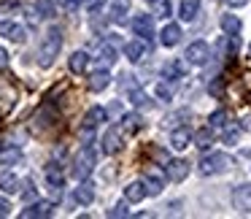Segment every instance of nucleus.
Segmentation results:
<instances>
[{
    "label": "nucleus",
    "mask_w": 251,
    "mask_h": 219,
    "mask_svg": "<svg viewBox=\"0 0 251 219\" xmlns=\"http://www.w3.org/2000/svg\"><path fill=\"white\" fill-rule=\"evenodd\" d=\"M146 195H149V192H146V184H143V181H130V184L125 187L127 203H141Z\"/></svg>",
    "instance_id": "18"
},
{
    "label": "nucleus",
    "mask_w": 251,
    "mask_h": 219,
    "mask_svg": "<svg viewBox=\"0 0 251 219\" xmlns=\"http://www.w3.org/2000/svg\"><path fill=\"white\" fill-rule=\"evenodd\" d=\"M22 197H25V200H33V197H35V187H33V181H25Z\"/></svg>",
    "instance_id": "37"
},
{
    "label": "nucleus",
    "mask_w": 251,
    "mask_h": 219,
    "mask_svg": "<svg viewBox=\"0 0 251 219\" xmlns=\"http://www.w3.org/2000/svg\"><path fill=\"white\" fill-rule=\"evenodd\" d=\"M224 119H227V111L219 109V111H213V114L208 116V125H211V127H222V125H224Z\"/></svg>",
    "instance_id": "34"
},
{
    "label": "nucleus",
    "mask_w": 251,
    "mask_h": 219,
    "mask_svg": "<svg viewBox=\"0 0 251 219\" xmlns=\"http://www.w3.org/2000/svg\"><path fill=\"white\" fill-rule=\"evenodd\" d=\"M232 168V157L224 152H213V154H205L200 160V173L202 176H216V173H227Z\"/></svg>",
    "instance_id": "3"
},
{
    "label": "nucleus",
    "mask_w": 251,
    "mask_h": 219,
    "mask_svg": "<svg viewBox=\"0 0 251 219\" xmlns=\"http://www.w3.org/2000/svg\"><path fill=\"white\" fill-rule=\"evenodd\" d=\"M197 14H200V0H181V14L178 17L184 19V22L197 19Z\"/></svg>",
    "instance_id": "24"
},
{
    "label": "nucleus",
    "mask_w": 251,
    "mask_h": 219,
    "mask_svg": "<svg viewBox=\"0 0 251 219\" xmlns=\"http://www.w3.org/2000/svg\"><path fill=\"white\" fill-rule=\"evenodd\" d=\"M22 163V149L11 146V149H0V165H17Z\"/></svg>",
    "instance_id": "27"
},
{
    "label": "nucleus",
    "mask_w": 251,
    "mask_h": 219,
    "mask_svg": "<svg viewBox=\"0 0 251 219\" xmlns=\"http://www.w3.org/2000/svg\"><path fill=\"white\" fill-rule=\"evenodd\" d=\"M146 55H149V44L143 38H135V41H130V44L125 46V57L130 62H141Z\"/></svg>",
    "instance_id": "11"
},
{
    "label": "nucleus",
    "mask_w": 251,
    "mask_h": 219,
    "mask_svg": "<svg viewBox=\"0 0 251 219\" xmlns=\"http://www.w3.org/2000/svg\"><path fill=\"white\" fill-rule=\"evenodd\" d=\"M189 163L186 160H168L165 163V176H168L170 181H184L186 176H189Z\"/></svg>",
    "instance_id": "7"
},
{
    "label": "nucleus",
    "mask_w": 251,
    "mask_h": 219,
    "mask_svg": "<svg viewBox=\"0 0 251 219\" xmlns=\"http://www.w3.org/2000/svg\"><path fill=\"white\" fill-rule=\"evenodd\" d=\"M108 217H127V203H119L108 211Z\"/></svg>",
    "instance_id": "38"
},
{
    "label": "nucleus",
    "mask_w": 251,
    "mask_h": 219,
    "mask_svg": "<svg viewBox=\"0 0 251 219\" xmlns=\"http://www.w3.org/2000/svg\"><path fill=\"white\" fill-rule=\"evenodd\" d=\"M51 214H54V203L51 200H35L22 211V219H33V217L41 219V217H51Z\"/></svg>",
    "instance_id": "8"
},
{
    "label": "nucleus",
    "mask_w": 251,
    "mask_h": 219,
    "mask_svg": "<svg viewBox=\"0 0 251 219\" xmlns=\"http://www.w3.org/2000/svg\"><path fill=\"white\" fill-rule=\"evenodd\" d=\"M95 163H98V154H95V146H92V141H89V143H84L81 152H78L76 160H73V168H71L73 179L84 181L95 170Z\"/></svg>",
    "instance_id": "2"
},
{
    "label": "nucleus",
    "mask_w": 251,
    "mask_h": 219,
    "mask_svg": "<svg viewBox=\"0 0 251 219\" xmlns=\"http://www.w3.org/2000/svg\"><path fill=\"white\" fill-rule=\"evenodd\" d=\"M119 149H122V133L116 130V127H111V130L103 136V152L105 154H116Z\"/></svg>",
    "instance_id": "16"
},
{
    "label": "nucleus",
    "mask_w": 251,
    "mask_h": 219,
    "mask_svg": "<svg viewBox=\"0 0 251 219\" xmlns=\"http://www.w3.org/2000/svg\"><path fill=\"white\" fill-rule=\"evenodd\" d=\"M0 35L14 41V44H22V41L27 38V30H25L22 25L11 22V19H0Z\"/></svg>",
    "instance_id": "6"
},
{
    "label": "nucleus",
    "mask_w": 251,
    "mask_h": 219,
    "mask_svg": "<svg viewBox=\"0 0 251 219\" xmlns=\"http://www.w3.org/2000/svg\"><path fill=\"white\" fill-rule=\"evenodd\" d=\"M249 52H251V46H249Z\"/></svg>",
    "instance_id": "44"
},
{
    "label": "nucleus",
    "mask_w": 251,
    "mask_h": 219,
    "mask_svg": "<svg viewBox=\"0 0 251 219\" xmlns=\"http://www.w3.org/2000/svg\"><path fill=\"white\" fill-rule=\"evenodd\" d=\"M11 214V203L8 200H0V217H8Z\"/></svg>",
    "instance_id": "41"
},
{
    "label": "nucleus",
    "mask_w": 251,
    "mask_h": 219,
    "mask_svg": "<svg viewBox=\"0 0 251 219\" xmlns=\"http://www.w3.org/2000/svg\"><path fill=\"white\" fill-rule=\"evenodd\" d=\"M157 98L168 103V100L173 98V89H170V87H168V84H165V82H159V84H157Z\"/></svg>",
    "instance_id": "35"
},
{
    "label": "nucleus",
    "mask_w": 251,
    "mask_h": 219,
    "mask_svg": "<svg viewBox=\"0 0 251 219\" xmlns=\"http://www.w3.org/2000/svg\"><path fill=\"white\" fill-rule=\"evenodd\" d=\"M232 203L238 211H251V184H238L232 190Z\"/></svg>",
    "instance_id": "10"
},
{
    "label": "nucleus",
    "mask_w": 251,
    "mask_h": 219,
    "mask_svg": "<svg viewBox=\"0 0 251 219\" xmlns=\"http://www.w3.org/2000/svg\"><path fill=\"white\" fill-rule=\"evenodd\" d=\"M127 98H130V103L135 106V109H143V111H151V109H154V100L149 98V95L143 92V89H138V87H132Z\"/></svg>",
    "instance_id": "17"
},
{
    "label": "nucleus",
    "mask_w": 251,
    "mask_h": 219,
    "mask_svg": "<svg viewBox=\"0 0 251 219\" xmlns=\"http://www.w3.org/2000/svg\"><path fill=\"white\" fill-rule=\"evenodd\" d=\"M143 184H146L149 195H159L162 187H165V176L159 173L157 168H146V173H143Z\"/></svg>",
    "instance_id": "9"
},
{
    "label": "nucleus",
    "mask_w": 251,
    "mask_h": 219,
    "mask_svg": "<svg viewBox=\"0 0 251 219\" xmlns=\"http://www.w3.org/2000/svg\"><path fill=\"white\" fill-rule=\"evenodd\" d=\"M184 62H178V60H170V62H165L162 65V76L165 79H170V82H176V79H184Z\"/></svg>",
    "instance_id": "25"
},
{
    "label": "nucleus",
    "mask_w": 251,
    "mask_h": 219,
    "mask_svg": "<svg viewBox=\"0 0 251 219\" xmlns=\"http://www.w3.org/2000/svg\"><path fill=\"white\" fill-rule=\"evenodd\" d=\"M60 49H62V30L49 27L44 35V41H41V49H38V65L49 68L51 62H54V57L60 55Z\"/></svg>",
    "instance_id": "1"
},
{
    "label": "nucleus",
    "mask_w": 251,
    "mask_h": 219,
    "mask_svg": "<svg viewBox=\"0 0 251 219\" xmlns=\"http://www.w3.org/2000/svg\"><path fill=\"white\" fill-rule=\"evenodd\" d=\"M33 11H38V17H44V19H51L57 14V8H54V3H51V0H35Z\"/></svg>",
    "instance_id": "29"
},
{
    "label": "nucleus",
    "mask_w": 251,
    "mask_h": 219,
    "mask_svg": "<svg viewBox=\"0 0 251 219\" xmlns=\"http://www.w3.org/2000/svg\"><path fill=\"white\" fill-rule=\"evenodd\" d=\"M235 49H238V35H222L219 38V55L222 57L235 55Z\"/></svg>",
    "instance_id": "26"
},
{
    "label": "nucleus",
    "mask_w": 251,
    "mask_h": 219,
    "mask_svg": "<svg viewBox=\"0 0 251 219\" xmlns=\"http://www.w3.org/2000/svg\"><path fill=\"white\" fill-rule=\"evenodd\" d=\"M189 143H192V130L186 125L176 127V130L170 133V146H173V149H186Z\"/></svg>",
    "instance_id": "15"
},
{
    "label": "nucleus",
    "mask_w": 251,
    "mask_h": 219,
    "mask_svg": "<svg viewBox=\"0 0 251 219\" xmlns=\"http://www.w3.org/2000/svg\"><path fill=\"white\" fill-rule=\"evenodd\" d=\"M186 62H192V65H205L208 60H211V49H208L205 41H195V44L186 46Z\"/></svg>",
    "instance_id": "4"
},
{
    "label": "nucleus",
    "mask_w": 251,
    "mask_h": 219,
    "mask_svg": "<svg viewBox=\"0 0 251 219\" xmlns=\"http://www.w3.org/2000/svg\"><path fill=\"white\" fill-rule=\"evenodd\" d=\"M132 33L143 41L151 38L154 35V14H138V17L132 19Z\"/></svg>",
    "instance_id": "5"
},
{
    "label": "nucleus",
    "mask_w": 251,
    "mask_h": 219,
    "mask_svg": "<svg viewBox=\"0 0 251 219\" xmlns=\"http://www.w3.org/2000/svg\"><path fill=\"white\" fill-rule=\"evenodd\" d=\"M224 141H227V143H238L240 141V125L224 127Z\"/></svg>",
    "instance_id": "33"
},
{
    "label": "nucleus",
    "mask_w": 251,
    "mask_h": 219,
    "mask_svg": "<svg viewBox=\"0 0 251 219\" xmlns=\"http://www.w3.org/2000/svg\"><path fill=\"white\" fill-rule=\"evenodd\" d=\"M105 119H108V111L100 109V106H92V109L87 111V116H84V130H95V127L103 125Z\"/></svg>",
    "instance_id": "13"
},
{
    "label": "nucleus",
    "mask_w": 251,
    "mask_h": 219,
    "mask_svg": "<svg viewBox=\"0 0 251 219\" xmlns=\"http://www.w3.org/2000/svg\"><path fill=\"white\" fill-rule=\"evenodd\" d=\"M98 62H100L103 68H108V65H114V62H116V46L111 44V41H108V44H100V49H98Z\"/></svg>",
    "instance_id": "22"
},
{
    "label": "nucleus",
    "mask_w": 251,
    "mask_h": 219,
    "mask_svg": "<svg viewBox=\"0 0 251 219\" xmlns=\"http://www.w3.org/2000/svg\"><path fill=\"white\" fill-rule=\"evenodd\" d=\"M240 130H251V116H246L243 125H240Z\"/></svg>",
    "instance_id": "43"
},
{
    "label": "nucleus",
    "mask_w": 251,
    "mask_h": 219,
    "mask_svg": "<svg viewBox=\"0 0 251 219\" xmlns=\"http://www.w3.org/2000/svg\"><path fill=\"white\" fill-rule=\"evenodd\" d=\"M143 127V119L138 114H125L122 116V130L125 133H138Z\"/></svg>",
    "instance_id": "30"
},
{
    "label": "nucleus",
    "mask_w": 251,
    "mask_h": 219,
    "mask_svg": "<svg viewBox=\"0 0 251 219\" xmlns=\"http://www.w3.org/2000/svg\"><path fill=\"white\" fill-rule=\"evenodd\" d=\"M103 3H105V0H87V3H84V6H87L89 11H98V8L103 6Z\"/></svg>",
    "instance_id": "40"
},
{
    "label": "nucleus",
    "mask_w": 251,
    "mask_h": 219,
    "mask_svg": "<svg viewBox=\"0 0 251 219\" xmlns=\"http://www.w3.org/2000/svg\"><path fill=\"white\" fill-rule=\"evenodd\" d=\"M178 41H181V27L178 25H173V22L165 25L162 33H159V44H162L165 49H170V46H176Z\"/></svg>",
    "instance_id": "14"
},
{
    "label": "nucleus",
    "mask_w": 251,
    "mask_h": 219,
    "mask_svg": "<svg viewBox=\"0 0 251 219\" xmlns=\"http://www.w3.org/2000/svg\"><path fill=\"white\" fill-rule=\"evenodd\" d=\"M211 143H213V133H211V127H200V130L195 133V146L197 149H211Z\"/></svg>",
    "instance_id": "28"
},
{
    "label": "nucleus",
    "mask_w": 251,
    "mask_h": 219,
    "mask_svg": "<svg viewBox=\"0 0 251 219\" xmlns=\"http://www.w3.org/2000/svg\"><path fill=\"white\" fill-rule=\"evenodd\" d=\"M208 92L216 95V98H222V92H224V79H213V82L208 84Z\"/></svg>",
    "instance_id": "36"
},
{
    "label": "nucleus",
    "mask_w": 251,
    "mask_h": 219,
    "mask_svg": "<svg viewBox=\"0 0 251 219\" xmlns=\"http://www.w3.org/2000/svg\"><path fill=\"white\" fill-rule=\"evenodd\" d=\"M108 84H111V73L105 71V68H100V71H95L92 76H89V89H92V92H103Z\"/></svg>",
    "instance_id": "19"
},
{
    "label": "nucleus",
    "mask_w": 251,
    "mask_h": 219,
    "mask_svg": "<svg viewBox=\"0 0 251 219\" xmlns=\"http://www.w3.org/2000/svg\"><path fill=\"white\" fill-rule=\"evenodd\" d=\"M222 30L227 35H238L240 33V19L235 17V14H224L222 17Z\"/></svg>",
    "instance_id": "31"
},
{
    "label": "nucleus",
    "mask_w": 251,
    "mask_h": 219,
    "mask_svg": "<svg viewBox=\"0 0 251 219\" xmlns=\"http://www.w3.org/2000/svg\"><path fill=\"white\" fill-rule=\"evenodd\" d=\"M130 6H132V0H114V3H111V22H116V25L125 22Z\"/></svg>",
    "instance_id": "20"
},
{
    "label": "nucleus",
    "mask_w": 251,
    "mask_h": 219,
    "mask_svg": "<svg viewBox=\"0 0 251 219\" xmlns=\"http://www.w3.org/2000/svg\"><path fill=\"white\" fill-rule=\"evenodd\" d=\"M154 6V17H162V19H168L170 17V0H149Z\"/></svg>",
    "instance_id": "32"
},
{
    "label": "nucleus",
    "mask_w": 251,
    "mask_h": 219,
    "mask_svg": "<svg viewBox=\"0 0 251 219\" xmlns=\"http://www.w3.org/2000/svg\"><path fill=\"white\" fill-rule=\"evenodd\" d=\"M6 68H8V52L0 46V71H6Z\"/></svg>",
    "instance_id": "39"
},
{
    "label": "nucleus",
    "mask_w": 251,
    "mask_h": 219,
    "mask_svg": "<svg viewBox=\"0 0 251 219\" xmlns=\"http://www.w3.org/2000/svg\"><path fill=\"white\" fill-rule=\"evenodd\" d=\"M73 200H76L78 206H89V203L95 200V184H89V181L84 179L81 184L73 190Z\"/></svg>",
    "instance_id": "12"
},
{
    "label": "nucleus",
    "mask_w": 251,
    "mask_h": 219,
    "mask_svg": "<svg viewBox=\"0 0 251 219\" xmlns=\"http://www.w3.org/2000/svg\"><path fill=\"white\" fill-rule=\"evenodd\" d=\"M89 65V55L87 52H73L71 60H68V68H71V73H84Z\"/></svg>",
    "instance_id": "23"
},
{
    "label": "nucleus",
    "mask_w": 251,
    "mask_h": 219,
    "mask_svg": "<svg viewBox=\"0 0 251 219\" xmlns=\"http://www.w3.org/2000/svg\"><path fill=\"white\" fill-rule=\"evenodd\" d=\"M249 0H227V6H232V8H240V6H246Z\"/></svg>",
    "instance_id": "42"
},
{
    "label": "nucleus",
    "mask_w": 251,
    "mask_h": 219,
    "mask_svg": "<svg viewBox=\"0 0 251 219\" xmlns=\"http://www.w3.org/2000/svg\"><path fill=\"white\" fill-rule=\"evenodd\" d=\"M0 190L8 192V195H14V192L22 190V181H19L11 170H3V173H0Z\"/></svg>",
    "instance_id": "21"
}]
</instances>
